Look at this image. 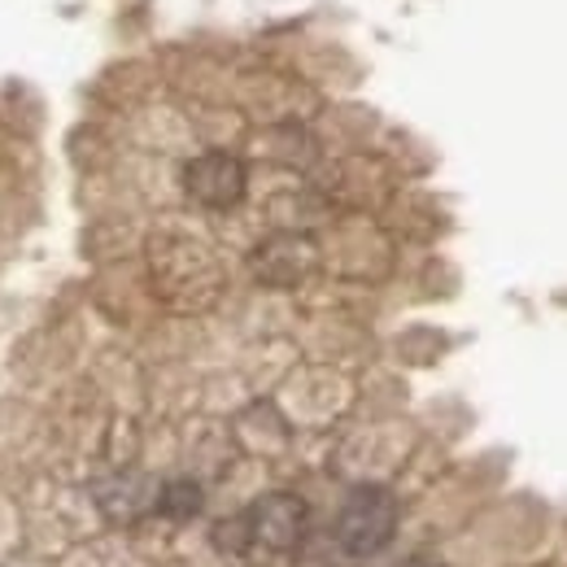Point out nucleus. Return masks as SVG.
I'll list each match as a JSON object with an SVG mask.
<instances>
[{
	"label": "nucleus",
	"mask_w": 567,
	"mask_h": 567,
	"mask_svg": "<svg viewBox=\"0 0 567 567\" xmlns=\"http://www.w3.org/2000/svg\"><path fill=\"white\" fill-rule=\"evenodd\" d=\"M157 489H162V485H153L144 472L123 467V472H110V476H101V481L92 485V502L101 506L105 519L132 524V519H141L148 511H157Z\"/></svg>",
	"instance_id": "5"
},
{
	"label": "nucleus",
	"mask_w": 567,
	"mask_h": 567,
	"mask_svg": "<svg viewBox=\"0 0 567 567\" xmlns=\"http://www.w3.org/2000/svg\"><path fill=\"white\" fill-rule=\"evenodd\" d=\"M393 533H398V497L380 485H358L337 511V542L354 559L380 555L393 542Z\"/></svg>",
	"instance_id": "1"
},
{
	"label": "nucleus",
	"mask_w": 567,
	"mask_h": 567,
	"mask_svg": "<svg viewBox=\"0 0 567 567\" xmlns=\"http://www.w3.org/2000/svg\"><path fill=\"white\" fill-rule=\"evenodd\" d=\"M306 524H310V506L288 489L262 494L245 511V537L262 550H276V555H288V550L301 546Z\"/></svg>",
	"instance_id": "3"
},
{
	"label": "nucleus",
	"mask_w": 567,
	"mask_h": 567,
	"mask_svg": "<svg viewBox=\"0 0 567 567\" xmlns=\"http://www.w3.org/2000/svg\"><path fill=\"white\" fill-rule=\"evenodd\" d=\"M406 567H436V564H406Z\"/></svg>",
	"instance_id": "7"
},
{
	"label": "nucleus",
	"mask_w": 567,
	"mask_h": 567,
	"mask_svg": "<svg viewBox=\"0 0 567 567\" xmlns=\"http://www.w3.org/2000/svg\"><path fill=\"white\" fill-rule=\"evenodd\" d=\"M202 506H206V489L193 476L162 481V489H157V515H166V519H193V515H202Z\"/></svg>",
	"instance_id": "6"
},
{
	"label": "nucleus",
	"mask_w": 567,
	"mask_h": 567,
	"mask_svg": "<svg viewBox=\"0 0 567 567\" xmlns=\"http://www.w3.org/2000/svg\"><path fill=\"white\" fill-rule=\"evenodd\" d=\"M184 193L202 210H236L249 193V171L236 153L206 148L184 166Z\"/></svg>",
	"instance_id": "2"
},
{
	"label": "nucleus",
	"mask_w": 567,
	"mask_h": 567,
	"mask_svg": "<svg viewBox=\"0 0 567 567\" xmlns=\"http://www.w3.org/2000/svg\"><path fill=\"white\" fill-rule=\"evenodd\" d=\"M249 267H254L258 280L271 284V288H292V284H301L319 267V249H315V240H306L297 231H280V236H271V240H262L254 249Z\"/></svg>",
	"instance_id": "4"
}]
</instances>
